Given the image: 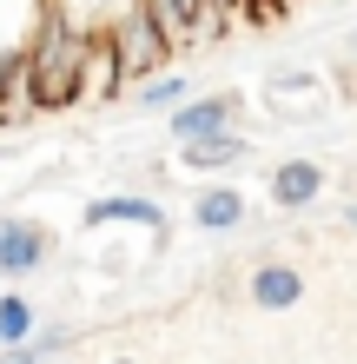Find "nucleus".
<instances>
[{
	"label": "nucleus",
	"instance_id": "nucleus-1",
	"mask_svg": "<svg viewBox=\"0 0 357 364\" xmlns=\"http://www.w3.org/2000/svg\"><path fill=\"white\" fill-rule=\"evenodd\" d=\"M87 53H93V33L67 14H47L40 33L27 40V100L33 113H60V106H79L87 100Z\"/></svg>",
	"mask_w": 357,
	"mask_h": 364
},
{
	"label": "nucleus",
	"instance_id": "nucleus-2",
	"mask_svg": "<svg viewBox=\"0 0 357 364\" xmlns=\"http://www.w3.org/2000/svg\"><path fill=\"white\" fill-rule=\"evenodd\" d=\"M99 40H106V53H113V67H119V80H126V87L153 80V73L165 67V60H172V40H165V27H159V20L145 14V7H139V0L126 7V14L113 20V27L99 33Z\"/></svg>",
	"mask_w": 357,
	"mask_h": 364
},
{
	"label": "nucleus",
	"instance_id": "nucleus-3",
	"mask_svg": "<svg viewBox=\"0 0 357 364\" xmlns=\"http://www.w3.org/2000/svg\"><path fill=\"white\" fill-rule=\"evenodd\" d=\"M53 259H60V232L53 225L20 219V212L0 219V278H33V272H47Z\"/></svg>",
	"mask_w": 357,
	"mask_h": 364
},
{
	"label": "nucleus",
	"instance_id": "nucleus-4",
	"mask_svg": "<svg viewBox=\"0 0 357 364\" xmlns=\"http://www.w3.org/2000/svg\"><path fill=\"white\" fill-rule=\"evenodd\" d=\"M139 7L165 27L172 53H185V47H212V40H225V27H232V14H219L212 0H139Z\"/></svg>",
	"mask_w": 357,
	"mask_h": 364
},
{
	"label": "nucleus",
	"instance_id": "nucleus-5",
	"mask_svg": "<svg viewBox=\"0 0 357 364\" xmlns=\"http://www.w3.org/2000/svg\"><path fill=\"white\" fill-rule=\"evenodd\" d=\"M324 186H331V173H324L318 159H278L265 173V192H271L278 212H311V205L324 199Z\"/></svg>",
	"mask_w": 357,
	"mask_h": 364
},
{
	"label": "nucleus",
	"instance_id": "nucleus-6",
	"mask_svg": "<svg viewBox=\"0 0 357 364\" xmlns=\"http://www.w3.org/2000/svg\"><path fill=\"white\" fill-rule=\"evenodd\" d=\"M232 113H238V93H192L185 106H172V113H165V133H172V146H185V139H212V133H225V126H232Z\"/></svg>",
	"mask_w": 357,
	"mask_h": 364
},
{
	"label": "nucleus",
	"instance_id": "nucleus-7",
	"mask_svg": "<svg viewBox=\"0 0 357 364\" xmlns=\"http://www.w3.org/2000/svg\"><path fill=\"white\" fill-rule=\"evenodd\" d=\"M87 225L106 232V225H133V232H159L165 225V205L153 199V192H106V199L87 205Z\"/></svg>",
	"mask_w": 357,
	"mask_h": 364
},
{
	"label": "nucleus",
	"instance_id": "nucleus-8",
	"mask_svg": "<svg viewBox=\"0 0 357 364\" xmlns=\"http://www.w3.org/2000/svg\"><path fill=\"white\" fill-rule=\"evenodd\" d=\"M245 219H251V199H245L238 186H199V192H192V225L212 232V239L245 232Z\"/></svg>",
	"mask_w": 357,
	"mask_h": 364
},
{
	"label": "nucleus",
	"instance_id": "nucleus-9",
	"mask_svg": "<svg viewBox=\"0 0 357 364\" xmlns=\"http://www.w3.org/2000/svg\"><path fill=\"white\" fill-rule=\"evenodd\" d=\"M245 298L258 311H291V305H304V272L285 265V259H265L258 272L245 278Z\"/></svg>",
	"mask_w": 357,
	"mask_h": 364
},
{
	"label": "nucleus",
	"instance_id": "nucleus-10",
	"mask_svg": "<svg viewBox=\"0 0 357 364\" xmlns=\"http://www.w3.org/2000/svg\"><path fill=\"white\" fill-rule=\"evenodd\" d=\"M251 159V139L238 133V126H225V133H212V139H185L179 146V166L185 173H232V166H245Z\"/></svg>",
	"mask_w": 357,
	"mask_h": 364
},
{
	"label": "nucleus",
	"instance_id": "nucleus-11",
	"mask_svg": "<svg viewBox=\"0 0 357 364\" xmlns=\"http://www.w3.org/2000/svg\"><path fill=\"white\" fill-rule=\"evenodd\" d=\"M53 14V0H0V53H27L40 20Z\"/></svg>",
	"mask_w": 357,
	"mask_h": 364
},
{
	"label": "nucleus",
	"instance_id": "nucleus-12",
	"mask_svg": "<svg viewBox=\"0 0 357 364\" xmlns=\"http://www.w3.org/2000/svg\"><path fill=\"white\" fill-rule=\"evenodd\" d=\"M73 351V331L67 325H40L27 345H0V364H60Z\"/></svg>",
	"mask_w": 357,
	"mask_h": 364
},
{
	"label": "nucleus",
	"instance_id": "nucleus-13",
	"mask_svg": "<svg viewBox=\"0 0 357 364\" xmlns=\"http://www.w3.org/2000/svg\"><path fill=\"white\" fill-rule=\"evenodd\" d=\"M199 87H192V73H179V67H159L153 80H139L133 87V100L139 106H153V113H172V106H185Z\"/></svg>",
	"mask_w": 357,
	"mask_h": 364
},
{
	"label": "nucleus",
	"instance_id": "nucleus-14",
	"mask_svg": "<svg viewBox=\"0 0 357 364\" xmlns=\"http://www.w3.org/2000/svg\"><path fill=\"white\" fill-rule=\"evenodd\" d=\"M40 331V305L27 291H0V345H27Z\"/></svg>",
	"mask_w": 357,
	"mask_h": 364
},
{
	"label": "nucleus",
	"instance_id": "nucleus-15",
	"mask_svg": "<svg viewBox=\"0 0 357 364\" xmlns=\"http://www.w3.org/2000/svg\"><path fill=\"white\" fill-rule=\"evenodd\" d=\"M53 7L67 14V20H79V27H87V33H106L113 20H119L126 7H133V0H53Z\"/></svg>",
	"mask_w": 357,
	"mask_h": 364
},
{
	"label": "nucleus",
	"instance_id": "nucleus-16",
	"mask_svg": "<svg viewBox=\"0 0 357 364\" xmlns=\"http://www.w3.org/2000/svg\"><path fill=\"white\" fill-rule=\"evenodd\" d=\"M344 225H351V232H357V205H344Z\"/></svg>",
	"mask_w": 357,
	"mask_h": 364
},
{
	"label": "nucleus",
	"instance_id": "nucleus-17",
	"mask_svg": "<svg viewBox=\"0 0 357 364\" xmlns=\"http://www.w3.org/2000/svg\"><path fill=\"white\" fill-rule=\"evenodd\" d=\"M344 47H351V53H357V27H351V33H344Z\"/></svg>",
	"mask_w": 357,
	"mask_h": 364
},
{
	"label": "nucleus",
	"instance_id": "nucleus-18",
	"mask_svg": "<svg viewBox=\"0 0 357 364\" xmlns=\"http://www.w3.org/2000/svg\"><path fill=\"white\" fill-rule=\"evenodd\" d=\"M113 364H133V358H113Z\"/></svg>",
	"mask_w": 357,
	"mask_h": 364
}]
</instances>
